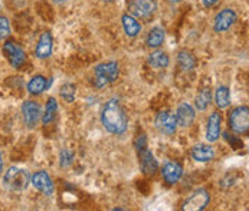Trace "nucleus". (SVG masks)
<instances>
[{"label":"nucleus","instance_id":"f257e3e1","mask_svg":"<svg viewBox=\"0 0 249 211\" xmlns=\"http://www.w3.org/2000/svg\"><path fill=\"white\" fill-rule=\"evenodd\" d=\"M101 122L109 134L123 135L127 131L128 118L117 99H109L104 105L101 112Z\"/></svg>","mask_w":249,"mask_h":211},{"label":"nucleus","instance_id":"f03ea898","mask_svg":"<svg viewBox=\"0 0 249 211\" xmlns=\"http://www.w3.org/2000/svg\"><path fill=\"white\" fill-rule=\"evenodd\" d=\"M120 75V66L115 61H107L103 64H98L94 68V85L95 88L101 89L115 82V79Z\"/></svg>","mask_w":249,"mask_h":211},{"label":"nucleus","instance_id":"7ed1b4c3","mask_svg":"<svg viewBox=\"0 0 249 211\" xmlns=\"http://www.w3.org/2000/svg\"><path fill=\"white\" fill-rule=\"evenodd\" d=\"M3 184L10 191H25L31 184V176L25 168L12 167L4 173Z\"/></svg>","mask_w":249,"mask_h":211},{"label":"nucleus","instance_id":"20e7f679","mask_svg":"<svg viewBox=\"0 0 249 211\" xmlns=\"http://www.w3.org/2000/svg\"><path fill=\"white\" fill-rule=\"evenodd\" d=\"M229 128L238 134L244 135L249 130V109L247 105L236 106L229 114Z\"/></svg>","mask_w":249,"mask_h":211},{"label":"nucleus","instance_id":"39448f33","mask_svg":"<svg viewBox=\"0 0 249 211\" xmlns=\"http://www.w3.org/2000/svg\"><path fill=\"white\" fill-rule=\"evenodd\" d=\"M211 203V194L205 190V188H199L196 191H193L186 201L181 206L183 211H202L208 207V204Z\"/></svg>","mask_w":249,"mask_h":211},{"label":"nucleus","instance_id":"423d86ee","mask_svg":"<svg viewBox=\"0 0 249 211\" xmlns=\"http://www.w3.org/2000/svg\"><path fill=\"white\" fill-rule=\"evenodd\" d=\"M3 53H4L6 59L9 61V64L15 69L22 68V65L26 62V53H25V50L20 48V45H18L13 40L4 42V45H3Z\"/></svg>","mask_w":249,"mask_h":211},{"label":"nucleus","instance_id":"0eeeda50","mask_svg":"<svg viewBox=\"0 0 249 211\" xmlns=\"http://www.w3.org/2000/svg\"><path fill=\"white\" fill-rule=\"evenodd\" d=\"M238 20V15L233 9L231 7H226V9H222L213 19V31L216 33H223L226 31H229L235 22Z\"/></svg>","mask_w":249,"mask_h":211},{"label":"nucleus","instance_id":"6e6552de","mask_svg":"<svg viewBox=\"0 0 249 211\" xmlns=\"http://www.w3.org/2000/svg\"><path fill=\"white\" fill-rule=\"evenodd\" d=\"M154 125H156V128H157L161 134H166V135H173V134H176V131H178V121H176V116H175V114H172L170 111H160V112L156 115Z\"/></svg>","mask_w":249,"mask_h":211},{"label":"nucleus","instance_id":"1a4fd4ad","mask_svg":"<svg viewBox=\"0 0 249 211\" xmlns=\"http://www.w3.org/2000/svg\"><path fill=\"white\" fill-rule=\"evenodd\" d=\"M157 9V3L154 0H128V12L134 17H148Z\"/></svg>","mask_w":249,"mask_h":211},{"label":"nucleus","instance_id":"9d476101","mask_svg":"<svg viewBox=\"0 0 249 211\" xmlns=\"http://www.w3.org/2000/svg\"><path fill=\"white\" fill-rule=\"evenodd\" d=\"M137 154H139V164L142 173L145 176H154L159 170V162L153 155V152L147 146H142L137 149Z\"/></svg>","mask_w":249,"mask_h":211},{"label":"nucleus","instance_id":"9b49d317","mask_svg":"<svg viewBox=\"0 0 249 211\" xmlns=\"http://www.w3.org/2000/svg\"><path fill=\"white\" fill-rule=\"evenodd\" d=\"M31 184L34 185L35 190L42 193L43 195H52L55 191L52 178L46 171H36L35 174L31 177Z\"/></svg>","mask_w":249,"mask_h":211},{"label":"nucleus","instance_id":"f8f14e48","mask_svg":"<svg viewBox=\"0 0 249 211\" xmlns=\"http://www.w3.org/2000/svg\"><path fill=\"white\" fill-rule=\"evenodd\" d=\"M23 121L28 128H35L40 119V106L35 101H25L22 105Z\"/></svg>","mask_w":249,"mask_h":211},{"label":"nucleus","instance_id":"ddd939ff","mask_svg":"<svg viewBox=\"0 0 249 211\" xmlns=\"http://www.w3.org/2000/svg\"><path fill=\"white\" fill-rule=\"evenodd\" d=\"M176 121H178V127L181 128H187L193 124L195 118H196V112L195 108L190 105L189 102H181L176 109Z\"/></svg>","mask_w":249,"mask_h":211},{"label":"nucleus","instance_id":"4468645a","mask_svg":"<svg viewBox=\"0 0 249 211\" xmlns=\"http://www.w3.org/2000/svg\"><path fill=\"white\" fill-rule=\"evenodd\" d=\"M161 176L167 184L173 185L183 176V165L178 161H167L161 168Z\"/></svg>","mask_w":249,"mask_h":211},{"label":"nucleus","instance_id":"2eb2a0df","mask_svg":"<svg viewBox=\"0 0 249 211\" xmlns=\"http://www.w3.org/2000/svg\"><path fill=\"white\" fill-rule=\"evenodd\" d=\"M52 49H53V39L51 32H43L39 36L37 45H36L35 55L39 59H48L52 55Z\"/></svg>","mask_w":249,"mask_h":211},{"label":"nucleus","instance_id":"dca6fc26","mask_svg":"<svg viewBox=\"0 0 249 211\" xmlns=\"http://www.w3.org/2000/svg\"><path fill=\"white\" fill-rule=\"evenodd\" d=\"M190 157L196 162H209L214 158L213 146H211L209 144H197L192 148Z\"/></svg>","mask_w":249,"mask_h":211},{"label":"nucleus","instance_id":"f3484780","mask_svg":"<svg viewBox=\"0 0 249 211\" xmlns=\"http://www.w3.org/2000/svg\"><path fill=\"white\" fill-rule=\"evenodd\" d=\"M220 127H222V115L214 111L211 114L206 127V140L209 142H216L220 137Z\"/></svg>","mask_w":249,"mask_h":211},{"label":"nucleus","instance_id":"a211bd4d","mask_svg":"<svg viewBox=\"0 0 249 211\" xmlns=\"http://www.w3.org/2000/svg\"><path fill=\"white\" fill-rule=\"evenodd\" d=\"M121 25H123V29H124V33L128 36V37H136L139 36V33L142 32V23L139 22L137 17H134L133 15L130 13H125L121 16Z\"/></svg>","mask_w":249,"mask_h":211},{"label":"nucleus","instance_id":"6ab92c4d","mask_svg":"<svg viewBox=\"0 0 249 211\" xmlns=\"http://www.w3.org/2000/svg\"><path fill=\"white\" fill-rule=\"evenodd\" d=\"M147 64L154 69H166L170 64V58L164 50H154L147 56Z\"/></svg>","mask_w":249,"mask_h":211},{"label":"nucleus","instance_id":"aec40b11","mask_svg":"<svg viewBox=\"0 0 249 211\" xmlns=\"http://www.w3.org/2000/svg\"><path fill=\"white\" fill-rule=\"evenodd\" d=\"M164 39H166L164 29L160 28V26H156V28H153V29L148 31L147 37H145V45L148 48H151V49H157V48H160L163 45Z\"/></svg>","mask_w":249,"mask_h":211},{"label":"nucleus","instance_id":"412c9836","mask_svg":"<svg viewBox=\"0 0 249 211\" xmlns=\"http://www.w3.org/2000/svg\"><path fill=\"white\" fill-rule=\"evenodd\" d=\"M178 65L183 72H190L196 68L197 62H196V58L193 56V53L183 49L178 53Z\"/></svg>","mask_w":249,"mask_h":211},{"label":"nucleus","instance_id":"4be33fe9","mask_svg":"<svg viewBox=\"0 0 249 211\" xmlns=\"http://www.w3.org/2000/svg\"><path fill=\"white\" fill-rule=\"evenodd\" d=\"M49 88V82L45 76L42 75H36L29 82H28V92L31 95H40L43 91H46Z\"/></svg>","mask_w":249,"mask_h":211},{"label":"nucleus","instance_id":"5701e85b","mask_svg":"<svg viewBox=\"0 0 249 211\" xmlns=\"http://www.w3.org/2000/svg\"><path fill=\"white\" fill-rule=\"evenodd\" d=\"M214 102H216V106L220 108V109H225L228 106L231 105V91L228 86L222 85L216 89L214 92Z\"/></svg>","mask_w":249,"mask_h":211},{"label":"nucleus","instance_id":"b1692460","mask_svg":"<svg viewBox=\"0 0 249 211\" xmlns=\"http://www.w3.org/2000/svg\"><path fill=\"white\" fill-rule=\"evenodd\" d=\"M56 112H58V102L53 97H51L46 102L45 112L42 115V124L43 125H49L55 118H56Z\"/></svg>","mask_w":249,"mask_h":211},{"label":"nucleus","instance_id":"393cba45","mask_svg":"<svg viewBox=\"0 0 249 211\" xmlns=\"http://www.w3.org/2000/svg\"><path fill=\"white\" fill-rule=\"evenodd\" d=\"M212 101V91L209 88H203L195 98V106L197 111H205Z\"/></svg>","mask_w":249,"mask_h":211},{"label":"nucleus","instance_id":"a878e982","mask_svg":"<svg viewBox=\"0 0 249 211\" xmlns=\"http://www.w3.org/2000/svg\"><path fill=\"white\" fill-rule=\"evenodd\" d=\"M59 95H61V98L65 101V102H68V104H71L75 101V95H76V88H75V85L73 83H64L62 86H61V89H59Z\"/></svg>","mask_w":249,"mask_h":211},{"label":"nucleus","instance_id":"bb28decb","mask_svg":"<svg viewBox=\"0 0 249 211\" xmlns=\"http://www.w3.org/2000/svg\"><path fill=\"white\" fill-rule=\"evenodd\" d=\"M72 160H73V152H72L71 149L64 148L61 151V155H59V165L62 168H68L72 164Z\"/></svg>","mask_w":249,"mask_h":211},{"label":"nucleus","instance_id":"cd10ccee","mask_svg":"<svg viewBox=\"0 0 249 211\" xmlns=\"http://www.w3.org/2000/svg\"><path fill=\"white\" fill-rule=\"evenodd\" d=\"M10 35V23L9 19L4 16H0V39H6Z\"/></svg>","mask_w":249,"mask_h":211},{"label":"nucleus","instance_id":"c85d7f7f","mask_svg":"<svg viewBox=\"0 0 249 211\" xmlns=\"http://www.w3.org/2000/svg\"><path fill=\"white\" fill-rule=\"evenodd\" d=\"M223 137H225V140L231 144V146H232L233 149H239V148H242V146H244V142H242V141L239 140V138H236V137H232V138H231L229 132H225V134H223Z\"/></svg>","mask_w":249,"mask_h":211},{"label":"nucleus","instance_id":"c756f323","mask_svg":"<svg viewBox=\"0 0 249 211\" xmlns=\"http://www.w3.org/2000/svg\"><path fill=\"white\" fill-rule=\"evenodd\" d=\"M217 1H219V0H202L203 6H205V7H208V9H209V7H213Z\"/></svg>","mask_w":249,"mask_h":211},{"label":"nucleus","instance_id":"7c9ffc66","mask_svg":"<svg viewBox=\"0 0 249 211\" xmlns=\"http://www.w3.org/2000/svg\"><path fill=\"white\" fill-rule=\"evenodd\" d=\"M3 167H4V162H3V154L0 152V174L3 171Z\"/></svg>","mask_w":249,"mask_h":211},{"label":"nucleus","instance_id":"2f4dec72","mask_svg":"<svg viewBox=\"0 0 249 211\" xmlns=\"http://www.w3.org/2000/svg\"><path fill=\"white\" fill-rule=\"evenodd\" d=\"M65 1H68V0H53V3H56V4H62Z\"/></svg>","mask_w":249,"mask_h":211},{"label":"nucleus","instance_id":"473e14b6","mask_svg":"<svg viewBox=\"0 0 249 211\" xmlns=\"http://www.w3.org/2000/svg\"><path fill=\"white\" fill-rule=\"evenodd\" d=\"M167 1H169L170 4H178L180 0H167Z\"/></svg>","mask_w":249,"mask_h":211}]
</instances>
